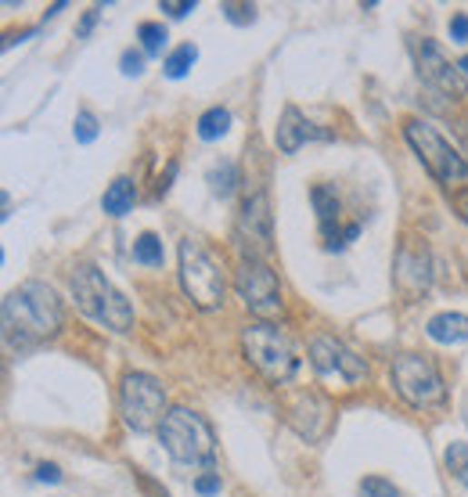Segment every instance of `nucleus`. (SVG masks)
Masks as SVG:
<instances>
[{"mask_svg":"<svg viewBox=\"0 0 468 497\" xmlns=\"http://www.w3.org/2000/svg\"><path fill=\"white\" fill-rule=\"evenodd\" d=\"M62 328V303L51 285L22 282L4 296V346L11 353H33Z\"/></svg>","mask_w":468,"mask_h":497,"instance_id":"nucleus-1","label":"nucleus"},{"mask_svg":"<svg viewBox=\"0 0 468 497\" xmlns=\"http://www.w3.org/2000/svg\"><path fill=\"white\" fill-rule=\"evenodd\" d=\"M69 289H73V303L84 317H91L94 324L123 335L130 332L134 324V306L126 303V296L97 271L91 263H80L73 274H69Z\"/></svg>","mask_w":468,"mask_h":497,"instance_id":"nucleus-2","label":"nucleus"},{"mask_svg":"<svg viewBox=\"0 0 468 497\" xmlns=\"http://www.w3.org/2000/svg\"><path fill=\"white\" fill-rule=\"evenodd\" d=\"M159 443L177 465H213L216 458V436L209 422L191 407H170L159 425Z\"/></svg>","mask_w":468,"mask_h":497,"instance_id":"nucleus-3","label":"nucleus"},{"mask_svg":"<svg viewBox=\"0 0 468 497\" xmlns=\"http://www.w3.org/2000/svg\"><path fill=\"white\" fill-rule=\"evenodd\" d=\"M177 274H181V289L184 296L198 306V310H220L224 296H227V278H224V267L220 260L198 242L187 234L177 249Z\"/></svg>","mask_w":468,"mask_h":497,"instance_id":"nucleus-4","label":"nucleus"},{"mask_svg":"<svg viewBox=\"0 0 468 497\" xmlns=\"http://www.w3.org/2000/svg\"><path fill=\"white\" fill-rule=\"evenodd\" d=\"M242 350H245V361L267 379V383H288L295 372H299V353L292 346V339L281 332L278 324L271 321H253L245 324L242 332Z\"/></svg>","mask_w":468,"mask_h":497,"instance_id":"nucleus-5","label":"nucleus"},{"mask_svg":"<svg viewBox=\"0 0 468 497\" xmlns=\"http://www.w3.org/2000/svg\"><path fill=\"white\" fill-rule=\"evenodd\" d=\"M403 137H407V144L414 148V155L422 159V166L429 170V177H433L436 184L451 188V184H465L468 181V159L458 148H451V141H447L433 123H425V119H407Z\"/></svg>","mask_w":468,"mask_h":497,"instance_id":"nucleus-6","label":"nucleus"},{"mask_svg":"<svg viewBox=\"0 0 468 497\" xmlns=\"http://www.w3.org/2000/svg\"><path fill=\"white\" fill-rule=\"evenodd\" d=\"M166 390L155 375L148 372H126L123 386H119V414L126 422V429L134 432H152L163 425L166 418Z\"/></svg>","mask_w":468,"mask_h":497,"instance_id":"nucleus-7","label":"nucleus"},{"mask_svg":"<svg viewBox=\"0 0 468 497\" xmlns=\"http://www.w3.org/2000/svg\"><path fill=\"white\" fill-rule=\"evenodd\" d=\"M389 383L411 407H433L447 400V383L425 353H400L389 364Z\"/></svg>","mask_w":468,"mask_h":497,"instance_id":"nucleus-8","label":"nucleus"},{"mask_svg":"<svg viewBox=\"0 0 468 497\" xmlns=\"http://www.w3.org/2000/svg\"><path fill=\"white\" fill-rule=\"evenodd\" d=\"M234 242L242 260H267L274 253V216L267 192H253L242 202L238 224H234Z\"/></svg>","mask_w":468,"mask_h":497,"instance_id":"nucleus-9","label":"nucleus"},{"mask_svg":"<svg viewBox=\"0 0 468 497\" xmlns=\"http://www.w3.org/2000/svg\"><path fill=\"white\" fill-rule=\"evenodd\" d=\"M310 364L324 383H339V386H357L368 379V364L364 357H357L343 339L335 335H314L310 339Z\"/></svg>","mask_w":468,"mask_h":497,"instance_id":"nucleus-10","label":"nucleus"},{"mask_svg":"<svg viewBox=\"0 0 468 497\" xmlns=\"http://www.w3.org/2000/svg\"><path fill=\"white\" fill-rule=\"evenodd\" d=\"M234 293L249 306V313H256L260 321L281 313L278 274L271 271L267 260H242L238 271H234Z\"/></svg>","mask_w":468,"mask_h":497,"instance_id":"nucleus-11","label":"nucleus"},{"mask_svg":"<svg viewBox=\"0 0 468 497\" xmlns=\"http://www.w3.org/2000/svg\"><path fill=\"white\" fill-rule=\"evenodd\" d=\"M414 69L422 76V84H429L433 91H440L443 98H465L468 94V80L462 76V69L443 55V47L429 36L414 40Z\"/></svg>","mask_w":468,"mask_h":497,"instance_id":"nucleus-12","label":"nucleus"},{"mask_svg":"<svg viewBox=\"0 0 468 497\" xmlns=\"http://www.w3.org/2000/svg\"><path fill=\"white\" fill-rule=\"evenodd\" d=\"M284 418H288V425H292L306 443H317V440L324 436L328 422H332V403L321 397V393H314V390H299V393H292L288 403H284Z\"/></svg>","mask_w":468,"mask_h":497,"instance_id":"nucleus-13","label":"nucleus"},{"mask_svg":"<svg viewBox=\"0 0 468 497\" xmlns=\"http://www.w3.org/2000/svg\"><path fill=\"white\" fill-rule=\"evenodd\" d=\"M332 134L328 130H321V126H314L295 104H284V112H281L278 119V130H274V141H278V148L284 155H295L306 141H328Z\"/></svg>","mask_w":468,"mask_h":497,"instance_id":"nucleus-14","label":"nucleus"},{"mask_svg":"<svg viewBox=\"0 0 468 497\" xmlns=\"http://www.w3.org/2000/svg\"><path fill=\"white\" fill-rule=\"evenodd\" d=\"M396 282H400L403 289H411V293L429 289V282H433L429 253H425V249H411V245H403L400 256H396Z\"/></svg>","mask_w":468,"mask_h":497,"instance_id":"nucleus-15","label":"nucleus"},{"mask_svg":"<svg viewBox=\"0 0 468 497\" xmlns=\"http://www.w3.org/2000/svg\"><path fill=\"white\" fill-rule=\"evenodd\" d=\"M425 335L440 346H458V343H468V317L458 313V310H443L436 317H429L425 324Z\"/></svg>","mask_w":468,"mask_h":497,"instance_id":"nucleus-16","label":"nucleus"},{"mask_svg":"<svg viewBox=\"0 0 468 497\" xmlns=\"http://www.w3.org/2000/svg\"><path fill=\"white\" fill-rule=\"evenodd\" d=\"M310 202H314V209H317V220H321V234H324V242H332L339 231H335V224H339V195H335V188H328V184H314L310 188Z\"/></svg>","mask_w":468,"mask_h":497,"instance_id":"nucleus-17","label":"nucleus"},{"mask_svg":"<svg viewBox=\"0 0 468 497\" xmlns=\"http://www.w3.org/2000/svg\"><path fill=\"white\" fill-rule=\"evenodd\" d=\"M137 202V184L130 177H115L108 188H105V199H101V209L108 216H126Z\"/></svg>","mask_w":468,"mask_h":497,"instance_id":"nucleus-18","label":"nucleus"},{"mask_svg":"<svg viewBox=\"0 0 468 497\" xmlns=\"http://www.w3.org/2000/svg\"><path fill=\"white\" fill-rule=\"evenodd\" d=\"M205 184H209V192H213L216 199H231L234 188H238V166H234L231 159L213 163L209 174H205Z\"/></svg>","mask_w":468,"mask_h":497,"instance_id":"nucleus-19","label":"nucleus"},{"mask_svg":"<svg viewBox=\"0 0 468 497\" xmlns=\"http://www.w3.org/2000/svg\"><path fill=\"white\" fill-rule=\"evenodd\" d=\"M231 130V112L227 108H205L202 115H198V137L202 141H220L224 134Z\"/></svg>","mask_w":468,"mask_h":497,"instance_id":"nucleus-20","label":"nucleus"},{"mask_svg":"<svg viewBox=\"0 0 468 497\" xmlns=\"http://www.w3.org/2000/svg\"><path fill=\"white\" fill-rule=\"evenodd\" d=\"M134 260H137V263H144V267H163L166 253H163V242H159V234L144 231V234L134 242Z\"/></svg>","mask_w":468,"mask_h":497,"instance_id":"nucleus-21","label":"nucleus"},{"mask_svg":"<svg viewBox=\"0 0 468 497\" xmlns=\"http://www.w3.org/2000/svg\"><path fill=\"white\" fill-rule=\"evenodd\" d=\"M443 465H447V472H451L462 487H468V443L465 440H451V443H447Z\"/></svg>","mask_w":468,"mask_h":497,"instance_id":"nucleus-22","label":"nucleus"},{"mask_svg":"<svg viewBox=\"0 0 468 497\" xmlns=\"http://www.w3.org/2000/svg\"><path fill=\"white\" fill-rule=\"evenodd\" d=\"M198 62V47L194 44H181L166 62H163V69H166V76L170 80H181V76H187L191 73V65Z\"/></svg>","mask_w":468,"mask_h":497,"instance_id":"nucleus-23","label":"nucleus"},{"mask_svg":"<svg viewBox=\"0 0 468 497\" xmlns=\"http://www.w3.org/2000/svg\"><path fill=\"white\" fill-rule=\"evenodd\" d=\"M137 40H141L144 55H163V47H166V25L163 22H141L137 25Z\"/></svg>","mask_w":468,"mask_h":497,"instance_id":"nucleus-24","label":"nucleus"},{"mask_svg":"<svg viewBox=\"0 0 468 497\" xmlns=\"http://www.w3.org/2000/svg\"><path fill=\"white\" fill-rule=\"evenodd\" d=\"M357 497H400V491L382 476H364L357 487Z\"/></svg>","mask_w":468,"mask_h":497,"instance_id":"nucleus-25","label":"nucleus"},{"mask_svg":"<svg viewBox=\"0 0 468 497\" xmlns=\"http://www.w3.org/2000/svg\"><path fill=\"white\" fill-rule=\"evenodd\" d=\"M73 134H76L80 144H91L94 137H97V115H94L91 108H80V112H76V126H73Z\"/></svg>","mask_w":468,"mask_h":497,"instance_id":"nucleus-26","label":"nucleus"},{"mask_svg":"<svg viewBox=\"0 0 468 497\" xmlns=\"http://www.w3.org/2000/svg\"><path fill=\"white\" fill-rule=\"evenodd\" d=\"M220 11H224V18L227 22H234V25H253L256 22V7L253 4H220Z\"/></svg>","mask_w":468,"mask_h":497,"instance_id":"nucleus-27","label":"nucleus"},{"mask_svg":"<svg viewBox=\"0 0 468 497\" xmlns=\"http://www.w3.org/2000/svg\"><path fill=\"white\" fill-rule=\"evenodd\" d=\"M194 491H198L202 497L220 494V472H202V476L194 480Z\"/></svg>","mask_w":468,"mask_h":497,"instance_id":"nucleus-28","label":"nucleus"},{"mask_svg":"<svg viewBox=\"0 0 468 497\" xmlns=\"http://www.w3.org/2000/svg\"><path fill=\"white\" fill-rule=\"evenodd\" d=\"M144 73V55L141 51H123V76H141Z\"/></svg>","mask_w":468,"mask_h":497,"instance_id":"nucleus-29","label":"nucleus"},{"mask_svg":"<svg viewBox=\"0 0 468 497\" xmlns=\"http://www.w3.org/2000/svg\"><path fill=\"white\" fill-rule=\"evenodd\" d=\"M451 40H454V44H465L468 40V15L465 11L451 15Z\"/></svg>","mask_w":468,"mask_h":497,"instance_id":"nucleus-30","label":"nucleus"},{"mask_svg":"<svg viewBox=\"0 0 468 497\" xmlns=\"http://www.w3.org/2000/svg\"><path fill=\"white\" fill-rule=\"evenodd\" d=\"M159 11H166L170 18H184L187 11H194V0H163Z\"/></svg>","mask_w":468,"mask_h":497,"instance_id":"nucleus-31","label":"nucleus"},{"mask_svg":"<svg viewBox=\"0 0 468 497\" xmlns=\"http://www.w3.org/2000/svg\"><path fill=\"white\" fill-rule=\"evenodd\" d=\"M36 480L40 483H62V469L51 465V462H44V465H36Z\"/></svg>","mask_w":468,"mask_h":497,"instance_id":"nucleus-32","label":"nucleus"},{"mask_svg":"<svg viewBox=\"0 0 468 497\" xmlns=\"http://www.w3.org/2000/svg\"><path fill=\"white\" fill-rule=\"evenodd\" d=\"M97 18H101V4H97V7H91V11L80 18V25H76V36H91V29L97 25Z\"/></svg>","mask_w":468,"mask_h":497,"instance_id":"nucleus-33","label":"nucleus"},{"mask_svg":"<svg viewBox=\"0 0 468 497\" xmlns=\"http://www.w3.org/2000/svg\"><path fill=\"white\" fill-rule=\"evenodd\" d=\"M58 11H65V0H58V4H51V7H47V18H55Z\"/></svg>","mask_w":468,"mask_h":497,"instance_id":"nucleus-34","label":"nucleus"},{"mask_svg":"<svg viewBox=\"0 0 468 497\" xmlns=\"http://www.w3.org/2000/svg\"><path fill=\"white\" fill-rule=\"evenodd\" d=\"M458 137H462V141L468 144V123H458Z\"/></svg>","mask_w":468,"mask_h":497,"instance_id":"nucleus-35","label":"nucleus"},{"mask_svg":"<svg viewBox=\"0 0 468 497\" xmlns=\"http://www.w3.org/2000/svg\"><path fill=\"white\" fill-rule=\"evenodd\" d=\"M458 69H462V76H465V80H468V55H465V58H462V62H458Z\"/></svg>","mask_w":468,"mask_h":497,"instance_id":"nucleus-36","label":"nucleus"},{"mask_svg":"<svg viewBox=\"0 0 468 497\" xmlns=\"http://www.w3.org/2000/svg\"><path fill=\"white\" fill-rule=\"evenodd\" d=\"M462 216H465V224H468V199L462 202Z\"/></svg>","mask_w":468,"mask_h":497,"instance_id":"nucleus-37","label":"nucleus"},{"mask_svg":"<svg viewBox=\"0 0 468 497\" xmlns=\"http://www.w3.org/2000/svg\"><path fill=\"white\" fill-rule=\"evenodd\" d=\"M462 414H465V425H468V400L462 403Z\"/></svg>","mask_w":468,"mask_h":497,"instance_id":"nucleus-38","label":"nucleus"}]
</instances>
